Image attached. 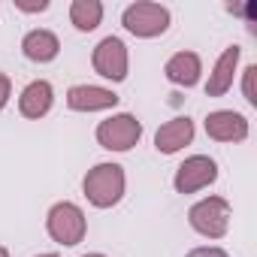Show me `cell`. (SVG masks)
Instances as JSON below:
<instances>
[{
	"label": "cell",
	"mask_w": 257,
	"mask_h": 257,
	"mask_svg": "<svg viewBox=\"0 0 257 257\" xmlns=\"http://www.w3.org/2000/svg\"><path fill=\"white\" fill-rule=\"evenodd\" d=\"M124 194V170L118 164H97L85 176V197L97 209H109Z\"/></svg>",
	"instance_id": "obj_1"
},
{
	"label": "cell",
	"mask_w": 257,
	"mask_h": 257,
	"mask_svg": "<svg viewBox=\"0 0 257 257\" xmlns=\"http://www.w3.org/2000/svg\"><path fill=\"white\" fill-rule=\"evenodd\" d=\"M143 137V124L134 118V115H112L106 121L97 124V143L109 152H131Z\"/></svg>",
	"instance_id": "obj_2"
},
{
	"label": "cell",
	"mask_w": 257,
	"mask_h": 257,
	"mask_svg": "<svg viewBox=\"0 0 257 257\" xmlns=\"http://www.w3.org/2000/svg\"><path fill=\"white\" fill-rule=\"evenodd\" d=\"M46 227H49V236L61 245H79L85 239V215L76 203H55L49 209V218H46Z\"/></svg>",
	"instance_id": "obj_3"
},
{
	"label": "cell",
	"mask_w": 257,
	"mask_h": 257,
	"mask_svg": "<svg viewBox=\"0 0 257 257\" xmlns=\"http://www.w3.org/2000/svg\"><path fill=\"white\" fill-rule=\"evenodd\" d=\"M121 25L131 31L134 37H161L167 28H170V10L161 7V4H134L127 7L124 16H121Z\"/></svg>",
	"instance_id": "obj_4"
},
{
	"label": "cell",
	"mask_w": 257,
	"mask_h": 257,
	"mask_svg": "<svg viewBox=\"0 0 257 257\" xmlns=\"http://www.w3.org/2000/svg\"><path fill=\"white\" fill-rule=\"evenodd\" d=\"M188 221H191V227L197 233H203L209 239H221L227 233V224H230V203L224 197L200 200L197 206H191Z\"/></svg>",
	"instance_id": "obj_5"
},
{
	"label": "cell",
	"mask_w": 257,
	"mask_h": 257,
	"mask_svg": "<svg viewBox=\"0 0 257 257\" xmlns=\"http://www.w3.org/2000/svg\"><path fill=\"white\" fill-rule=\"evenodd\" d=\"M94 70L103 79H112V82L127 79V46L118 37L100 40L97 49H94Z\"/></svg>",
	"instance_id": "obj_6"
},
{
	"label": "cell",
	"mask_w": 257,
	"mask_h": 257,
	"mask_svg": "<svg viewBox=\"0 0 257 257\" xmlns=\"http://www.w3.org/2000/svg\"><path fill=\"white\" fill-rule=\"evenodd\" d=\"M215 179H218L215 161L206 158V155H194V158H188V161L179 167V173H176V191H179V194H194V191L212 185Z\"/></svg>",
	"instance_id": "obj_7"
},
{
	"label": "cell",
	"mask_w": 257,
	"mask_h": 257,
	"mask_svg": "<svg viewBox=\"0 0 257 257\" xmlns=\"http://www.w3.org/2000/svg\"><path fill=\"white\" fill-rule=\"evenodd\" d=\"M206 134L218 143H242L248 137V121L233 109H218L206 118Z\"/></svg>",
	"instance_id": "obj_8"
},
{
	"label": "cell",
	"mask_w": 257,
	"mask_h": 257,
	"mask_svg": "<svg viewBox=\"0 0 257 257\" xmlns=\"http://www.w3.org/2000/svg\"><path fill=\"white\" fill-rule=\"evenodd\" d=\"M115 103H118V94H112L109 88L76 85L67 91V106L76 112H100V109H112Z\"/></svg>",
	"instance_id": "obj_9"
},
{
	"label": "cell",
	"mask_w": 257,
	"mask_h": 257,
	"mask_svg": "<svg viewBox=\"0 0 257 257\" xmlns=\"http://www.w3.org/2000/svg\"><path fill=\"white\" fill-rule=\"evenodd\" d=\"M194 140V121L191 118H173L155 134V149L161 155H176Z\"/></svg>",
	"instance_id": "obj_10"
},
{
	"label": "cell",
	"mask_w": 257,
	"mask_h": 257,
	"mask_svg": "<svg viewBox=\"0 0 257 257\" xmlns=\"http://www.w3.org/2000/svg\"><path fill=\"white\" fill-rule=\"evenodd\" d=\"M236 64H239V46L224 49V55L218 58L215 70L209 73L206 97H221V94H227V91H230V85H233V73H236Z\"/></svg>",
	"instance_id": "obj_11"
},
{
	"label": "cell",
	"mask_w": 257,
	"mask_h": 257,
	"mask_svg": "<svg viewBox=\"0 0 257 257\" xmlns=\"http://www.w3.org/2000/svg\"><path fill=\"white\" fill-rule=\"evenodd\" d=\"M52 100H55L52 85L43 82V79H37V82H31V85L22 91V97H19V109H22L25 118H43V115L52 109Z\"/></svg>",
	"instance_id": "obj_12"
},
{
	"label": "cell",
	"mask_w": 257,
	"mask_h": 257,
	"mask_svg": "<svg viewBox=\"0 0 257 257\" xmlns=\"http://www.w3.org/2000/svg\"><path fill=\"white\" fill-rule=\"evenodd\" d=\"M164 73H167V79H170V82L191 88V85H197V82H200L203 67H200V58H197L194 52H179V55H173V58L167 61Z\"/></svg>",
	"instance_id": "obj_13"
},
{
	"label": "cell",
	"mask_w": 257,
	"mask_h": 257,
	"mask_svg": "<svg viewBox=\"0 0 257 257\" xmlns=\"http://www.w3.org/2000/svg\"><path fill=\"white\" fill-rule=\"evenodd\" d=\"M22 52L25 58L37 61V64H46V61H55L58 52H61V43L52 31H31L25 40H22Z\"/></svg>",
	"instance_id": "obj_14"
},
{
	"label": "cell",
	"mask_w": 257,
	"mask_h": 257,
	"mask_svg": "<svg viewBox=\"0 0 257 257\" xmlns=\"http://www.w3.org/2000/svg\"><path fill=\"white\" fill-rule=\"evenodd\" d=\"M103 19V4L100 0H73L70 7V22L79 31H94Z\"/></svg>",
	"instance_id": "obj_15"
},
{
	"label": "cell",
	"mask_w": 257,
	"mask_h": 257,
	"mask_svg": "<svg viewBox=\"0 0 257 257\" xmlns=\"http://www.w3.org/2000/svg\"><path fill=\"white\" fill-rule=\"evenodd\" d=\"M254 73H257V67H248V70H245V100H248L251 106H257V94H254Z\"/></svg>",
	"instance_id": "obj_16"
},
{
	"label": "cell",
	"mask_w": 257,
	"mask_h": 257,
	"mask_svg": "<svg viewBox=\"0 0 257 257\" xmlns=\"http://www.w3.org/2000/svg\"><path fill=\"white\" fill-rule=\"evenodd\" d=\"M49 7V0H16V10L22 13H43Z\"/></svg>",
	"instance_id": "obj_17"
},
{
	"label": "cell",
	"mask_w": 257,
	"mask_h": 257,
	"mask_svg": "<svg viewBox=\"0 0 257 257\" xmlns=\"http://www.w3.org/2000/svg\"><path fill=\"white\" fill-rule=\"evenodd\" d=\"M188 257H230V254L221 248H194V251H188Z\"/></svg>",
	"instance_id": "obj_18"
},
{
	"label": "cell",
	"mask_w": 257,
	"mask_h": 257,
	"mask_svg": "<svg viewBox=\"0 0 257 257\" xmlns=\"http://www.w3.org/2000/svg\"><path fill=\"white\" fill-rule=\"evenodd\" d=\"M10 91H13V85H10V76H4V73H0V109L7 106V100H10Z\"/></svg>",
	"instance_id": "obj_19"
},
{
	"label": "cell",
	"mask_w": 257,
	"mask_h": 257,
	"mask_svg": "<svg viewBox=\"0 0 257 257\" xmlns=\"http://www.w3.org/2000/svg\"><path fill=\"white\" fill-rule=\"evenodd\" d=\"M0 257H10V254H7V248H0Z\"/></svg>",
	"instance_id": "obj_20"
},
{
	"label": "cell",
	"mask_w": 257,
	"mask_h": 257,
	"mask_svg": "<svg viewBox=\"0 0 257 257\" xmlns=\"http://www.w3.org/2000/svg\"><path fill=\"white\" fill-rule=\"evenodd\" d=\"M85 257H106V254H85Z\"/></svg>",
	"instance_id": "obj_21"
},
{
	"label": "cell",
	"mask_w": 257,
	"mask_h": 257,
	"mask_svg": "<svg viewBox=\"0 0 257 257\" xmlns=\"http://www.w3.org/2000/svg\"><path fill=\"white\" fill-rule=\"evenodd\" d=\"M40 257H58V254H40Z\"/></svg>",
	"instance_id": "obj_22"
}]
</instances>
